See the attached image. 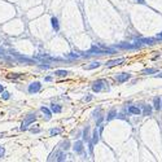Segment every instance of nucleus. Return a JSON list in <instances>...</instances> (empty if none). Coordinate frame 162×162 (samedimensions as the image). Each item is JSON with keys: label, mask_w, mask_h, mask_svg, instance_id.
Listing matches in <instances>:
<instances>
[{"label": "nucleus", "mask_w": 162, "mask_h": 162, "mask_svg": "<svg viewBox=\"0 0 162 162\" xmlns=\"http://www.w3.org/2000/svg\"><path fill=\"white\" fill-rule=\"evenodd\" d=\"M92 100V96L90 95V96H87V97H84V101H91Z\"/></svg>", "instance_id": "29"}, {"label": "nucleus", "mask_w": 162, "mask_h": 162, "mask_svg": "<svg viewBox=\"0 0 162 162\" xmlns=\"http://www.w3.org/2000/svg\"><path fill=\"white\" fill-rule=\"evenodd\" d=\"M83 139H84V140H87L88 139V127H86V130H84V134H83Z\"/></svg>", "instance_id": "26"}, {"label": "nucleus", "mask_w": 162, "mask_h": 162, "mask_svg": "<svg viewBox=\"0 0 162 162\" xmlns=\"http://www.w3.org/2000/svg\"><path fill=\"white\" fill-rule=\"evenodd\" d=\"M157 38H158V39H162V33H160V34L157 35Z\"/></svg>", "instance_id": "32"}, {"label": "nucleus", "mask_w": 162, "mask_h": 162, "mask_svg": "<svg viewBox=\"0 0 162 162\" xmlns=\"http://www.w3.org/2000/svg\"><path fill=\"white\" fill-rule=\"evenodd\" d=\"M61 148H62V149H69V141L68 140H66V141H64V143H62V147H61Z\"/></svg>", "instance_id": "24"}, {"label": "nucleus", "mask_w": 162, "mask_h": 162, "mask_svg": "<svg viewBox=\"0 0 162 162\" xmlns=\"http://www.w3.org/2000/svg\"><path fill=\"white\" fill-rule=\"evenodd\" d=\"M154 109H161V99L160 97H154Z\"/></svg>", "instance_id": "20"}, {"label": "nucleus", "mask_w": 162, "mask_h": 162, "mask_svg": "<svg viewBox=\"0 0 162 162\" xmlns=\"http://www.w3.org/2000/svg\"><path fill=\"white\" fill-rule=\"evenodd\" d=\"M161 108H162V102H161Z\"/></svg>", "instance_id": "36"}, {"label": "nucleus", "mask_w": 162, "mask_h": 162, "mask_svg": "<svg viewBox=\"0 0 162 162\" xmlns=\"http://www.w3.org/2000/svg\"><path fill=\"white\" fill-rule=\"evenodd\" d=\"M136 1H138V3H140V4H143V3H144V0H136Z\"/></svg>", "instance_id": "34"}, {"label": "nucleus", "mask_w": 162, "mask_h": 162, "mask_svg": "<svg viewBox=\"0 0 162 162\" xmlns=\"http://www.w3.org/2000/svg\"><path fill=\"white\" fill-rule=\"evenodd\" d=\"M21 77H22V75L18 74V73H15V74L12 73V74L8 75V78H9V79H15V78H21Z\"/></svg>", "instance_id": "23"}, {"label": "nucleus", "mask_w": 162, "mask_h": 162, "mask_svg": "<svg viewBox=\"0 0 162 162\" xmlns=\"http://www.w3.org/2000/svg\"><path fill=\"white\" fill-rule=\"evenodd\" d=\"M73 149L77 153H82L83 152V143L82 141H75L74 145H73Z\"/></svg>", "instance_id": "8"}, {"label": "nucleus", "mask_w": 162, "mask_h": 162, "mask_svg": "<svg viewBox=\"0 0 162 162\" xmlns=\"http://www.w3.org/2000/svg\"><path fill=\"white\" fill-rule=\"evenodd\" d=\"M51 24H52V27H53L56 31H58V29H60V27H58V19L56 17H52L51 18Z\"/></svg>", "instance_id": "14"}, {"label": "nucleus", "mask_w": 162, "mask_h": 162, "mask_svg": "<svg viewBox=\"0 0 162 162\" xmlns=\"http://www.w3.org/2000/svg\"><path fill=\"white\" fill-rule=\"evenodd\" d=\"M99 66H101V62L96 61V62H91V65L84 66V69H86V70H92V69H97Z\"/></svg>", "instance_id": "10"}, {"label": "nucleus", "mask_w": 162, "mask_h": 162, "mask_svg": "<svg viewBox=\"0 0 162 162\" xmlns=\"http://www.w3.org/2000/svg\"><path fill=\"white\" fill-rule=\"evenodd\" d=\"M31 132H33V134H38V132H40V128H33Z\"/></svg>", "instance_id": "28"}, {"label": "nucleus", "mask_w": 162, "mask_h": 162, "mask_svg": "<svg viewBox=\"0 0 162 162\" xmlns=\"http://www.w3.org/2000/svg\"><path fill=\"white\" fill-rule=\"evenodd\" d=\"M114 52V49H110V48H105V47H97V46H93L92 48L90 49L88 53L90 55H111Z\"/></svg>", "instance_id": "2"}, {"label": "nucleus", "mask_w": 162, "mask_h": 162, "mask_svg": "<svg viewBox=\"0 0 162 162\" xmlns=\"http://www.w3.org/2000/svg\"><path fill=\"white\" fill-rule=\"evenodd\" d=\"M118 48H123V49H138V48H140V46H139L138 43H135V44H119L118 46Z\"/></svg>", "instance_id": "7"}, {"label": "nucleus", "mask_w": 162, "mask_h": 162, "mask_svg": "<svg viewBox=\"0 0 162 162\" xmlns=\"http://www.w3.org/2000/svg\"><path fill=\"white\" fill-rule=\"evenodd\" d=\"M128 111H130L131 114H135V116H139V114H141L140 108H138V107H130V108H128Z\"/></svg>", "instance_id": "11"}, {"label": "nucleus", "mask_w": 162, "mask_h": 162, "mask_svg": "<svg viewBox=\"0 0 162 162\" xmlns=\"http://www.w3.org/2000/svg\"><path fill=\"white\" fill-rule=\"evenodd\" d=\"M42 111H43L44 114H46V117H47V119H49L51 118V111L52 110H48L47 108H44V107H42Z\"/></svg>", "instance_id": "21"}, {"label": "nucleus", "mask_w": 162, "mask_h": 162, "mask_svg": "<svg viewBox=\"0 0 162 162\" xmlns=\"http://www.w3.org/2000/svg\"><path fill=\"white\" fill-rule=\"evenodd\" d=\"M154 73H157V69H156V68H149V69H145V70H143V74H145V75L154 74Z\"/></svg>", "instance_id": "17"}, {"label": "nucleus", "mask_w": 162, "mask_h": 162, "mask_svg": "<svg viewBox=\"0 0 162 162\" xmlns=\"http://www.w3.org/2000/svg\"><path fill=\"white\" fill-rule=\"evenodd\" d=\"M139 43H144V44H154V39H152V38H144V39H140L139 40Z\"/></svg>", "instance_id": "13"}, {"label": "nucleus", "mask_w": 162, "mask_h": 162, "mask_svg": "<svg viewBox=\"0 0 162 162\" xmlns=\"http://www.w3.org/2000/svg\"><path fill=\"white\" fill-rule=\"evenodd\" d=\"M117 117V110L116 109H111L110 111H109V114H108V117H107V119L108 121H111L113 118H116Z\"/></svg>", "instance_id": "15"}, {"label": "nucleus", "mask_w": 162, "mask_h": 162, "mask_svg": "<svg viewBox=\"0 0 162 162\" xmlns=\"http://www.w3.org/2000/svg\"><path fill=\"white\" fill-rule=\"evenodd\" d=\"M99 135H100V130L95 128L93 134H92V144H97V143H99Z\"/></svg>", "instance_id": "9"}, {"label": "nucleus", "mask_w": 162, "mask_h": 162, "mask_svg": "<svg viewBox=\"0 0 162 162\" xmlns=\"http://www.w3.org/2000/svg\"><path fill=\"white\" fill-rule=\"evenodd\" d=\"M49 66L48 65H40V69H48Z\"/></svg>", "instance_id": "31"}, {"label": "nucleus", "mask_w": 162, "mask_h": 162, "mask_svg": "<svg viewBox=\"0 0 162 162\" xmlns=\"http://www.w3.org/2000/svg\"><path fill=\"white\" fill-rule=\"evenodd\" d=\"M64 160H65V154H64V153H58L57 161H64Z\"/></svg>", "instance_id": "25"}, {"label": "nucleus", "mask_w": 162, "mask_h": 162, "mask_svg": "<svg viewBox=\"0 0 162 162\" xmlns=\"http://www.w3.org/2000/svg\"><path fill=\"white\" fill-rule=\"evenodd\" d=\"M157 77H158V78H162V73H160V74H157Z\"/></svg>", "instance_id": "35"}, {"label": "nucleus", "mask_w": 162, "mask_h": 162, "mask_svg": "<svg viewBox=\"0 0 162 162\" xmlns=\"http://www.w3.org/2000/svg\"><path fill=\"white\" fill-rule=\"evenodd\" d=\"M51 110H52V113H60V111L62 110V108H61L60 105H57V104H52L51 105Z\"/></svg>", "instance_id": "16"}, {"label": "nucleus", "mask_w": 162, "mask_h": 162, "mask_svg": "<svg viewBox=\"0 0 162 162\" xmlns=\"http://www.w3.org/2000/svg\"><path fill=\"white\" fill-rule=\"evenodd\" d=\"M130 78H131L130 73H121V74H118L116 77V79H117V82H119V83H125V82H127Z\"/></svg>", "instance_id": "5"}, {"label": "nucleus", "mask_w": 162, "mask_h": 162, "mask_svg": "<svg viewBox=\"0 0 162 162\" xmlns=\"http://www.w3.org/2000/svg\"><path fill=\"white\" fill-rule=\"evenodd\" d=\"M125 62V58H116V60H110L108 62H105V65L108 68H113V66H117V65H121V64Z\"/></svg>", "instance_id": "6"}, {"label": "nucleus", "mask_w": 162, "mask_h": 162, "mask_svg": "<svg viewBox=\"0 0 162 162\" xmlns=\"http://www.w3.org/2000/svg\"><path fill=\"white\" fill-rule=\"evenodd\" d=\"M42 90V84L40 82H33L29 84V88H27V91L30 92V93H36V92H39Z\"/></svg>", "instance_id": "4"}, {"label": "nucleus", "mask_w": 162, "mask_h": 162, "mask_svg": "<svg viewBox=\"0 0 162 162\" xmlns=\"http://www.w3.org/2000/svg\"><path fill=\"white\" fill-rule=\"evenodd\" d=\"M60 132H61V128H51V130H49V135H51V136L58 135Z\"/></svg>", "instance_id": "19"}, {"label": "nucleus", "mask_w": 162, "mask_h": 162, "mask_svg": "<svg viewBox=\"0 0 162 162\" xmlns=\"http://www.w3.org/2000/svg\"><path fill=\"white\" fill-rule=\"evenodd\" d=\"M35 119H36L35 114H29V116L26 117V119H25V122L21 125V128H19V130H21V131H25V130H27V126H29V125H31L33 122L35 121Z\"/></svg>", "instance_id": "3"}, {"label": "nucleus", "mask_w": 162, "mask_h": 162, "mask_svg": "<svg viewBox=\"0 0 162 162\" xmlns=\"http://www.w3.org/2000/svg\"><path fill=\"white\" fill-rule=\"evenodd\" d=\"M44 80H46V82H51V80H52V77H47Z\"/></svg>", "instance_id": "30"}, {"label": "nucleus", "mask_w": 162, "mask_h": 162, "mask_svg": "<svg viewBox=\"0 0 162 162\" xmlns=\"http://www.w3.org/2000/svg\"><path fill=\"white\" fill-rule=\"evenodd\" d=\"M3 91H4V88H3V86H1V84H0V93H1V92H3Z\"/></svg>", "instance_id": "33"}, {"label": "nucleus", "mask_w": 162, "mask_h": 162, "mask_svg": "<svg viewBox=\"0 0 162 162\" xmlns=\"http://www.w3.org/2000/svg\"><path fill=\"white\" fill-rule=\"evenodd\" d=\"M143 114L144 116H150L152 114V107L150 105H143Z\"/></svg>", "instance_id": "12"}, {"label": "nucleus", "mask_w": 162, "mask_h": 162, "mask_svg": "<svg viewBox=\"0 0 162 162\" xmlns=\"http://www.w3.org/2000/svg\"><path fill=\"white\" fill-rule=\"evenodd\" d=\"M0 96H1V99H4V100H8V99H9V92H7V91H3L1 93H0Z\"/></svg>", "instance_id": "22"}, {"label": "nucleus", "mask_w": 162, "mask_h": 162, "mask_svg": "<svg viewBox=\"0 0 162 162\" xmlns=\"http://www.w3.org/2000/svg\"><path fill=\"white\" fill-rule=\"evenodd\" d=\"M4 153H5L4 147H0V158H1V157H4Z\"/></svg>", "instance_id": "27"}, {"label": "nucleus", "mask_w": 162, "mask_h": 162, "mask_svg": "<svg viewBox=\"0 0 162 162\" xmlns=\"http://www.w3.org/2000/svg\"><path fill=\"white\" fill-rule=\"evenodd\" d=\"M109 83L105 79H97L96 82L92 83V91L93 92H100L102 90H107L109 91Z\"/></svg>", "instance_id": "1"}, {"label": "nucleus", "mask_w": 162, "mask_h": 162, "mask_svg": "<svg viewBox=\"0 0 162 162\" xmlns=\"http://www.w3.org/2000/svg\"><path fill=\"white\" fill-rule=\"evenodd\" d=\"M68 74H69L68 70H57V71H55V75H57V77H66Z\"/></svg>", "instance_id": "18"}]
</instances>
